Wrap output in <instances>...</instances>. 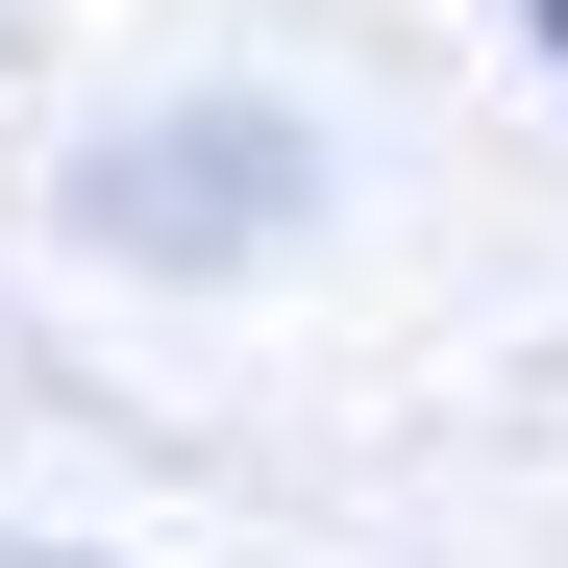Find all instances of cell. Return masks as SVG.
I'll return each instance as SVG.
<instances>
[{"label":"cell","instance_id":"cell-1","mask_svg":"<svg viewBox=\"0 0 568 568\" xmlns=\"http://www.w3.org/2000/svg\"><path fill=\"white\" fill-rule=\"evenodd\" d=\"M519 50H544V74H568V0H519Z\"/></svg>","mask_w":568,"mask_h":568},{"label":"cell","instance_id":"cell-2","mask_svg":"<svg viewBox=\"0 0 568 568\" xmlns=\"http://www.w3.org/2000/svg\"><path fill=\"white\" fill-rule=\"evenodd\" d=\"M0 568H74V544H26V519H0Z\"/></svg>","mask_w":568,"mask_h":568}]
</instances>
